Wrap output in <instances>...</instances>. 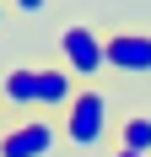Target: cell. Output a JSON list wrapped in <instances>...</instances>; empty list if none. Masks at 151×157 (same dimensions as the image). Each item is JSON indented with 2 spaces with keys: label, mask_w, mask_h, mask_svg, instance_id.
Wrapping results in <instances>:
<instances>
[{
  "label": "cell",
  "mask_w": 151,
  "mask_h": 157,
  "mask_svg": "<svg viewBox=\"0 0 151 157\" xmlns=\"http://www.w3.org/2000/svg\"><path fill=\"white\" fill-rule=\"evenodd\" d=\"M60 65L76 76V87H97V76L108 71V54H103V33L92 22H65L60 27Z\"/></svg>",
  "instance_id": "cell-1"
},
{
  "label": "cell",
  "mask_w": 151,
  "mask_h": 157,
  "mask_svg": "<svg viewBox=\"0 0 151 157\" xmlns=\"http://www.w3.org/2000/svg\"><path fill=\"white\" fill-rule=\"evenodd\" d=\"M108 119H113L108 92H103V87H81V92H76V103L60 114V130H65V141H70L76 152H92V146H103Z\"/></svg>",
  "instance_id": "cell-2"
},
{
  "label": "cell",
  "mask_w": 151,
  "mask_h": 157,
  "mask_svg": "<svg viewBox=\"0 0 151 157\" xmlns=\"http://www.w3.org/2000/svg\"><path fill=\"white\" fill-rule=\"evenodd\" d=\"M60 141H65L60 119H49V114H27V119H16V125L6 130L0 157H49Z\"/></svg>",
  "instance_id": "cell-3"
},
{
  "label": "cell",
  "mask_w": 151,
  "mask_h": 157,
  "mask_svg": "<svg viewBox=\"0 0 151 157\" xmlns=\"http://www.w3.org/2000/svg\"><path fill=\"white\" fill-rule=\"evenodd\" d=\"M108 71L119 76H151V27H113L103 33Z\"/></svg>",
  "instance_id": "cell-4"
},
{
  "label": "cell",
  "mask_w": 151,
  "mask_h": 157,
  "mask_svg": "<svg viewBox=\"0 0 151 157\" xmlns=\"http://www.w3.org/2000/svg\"><path fill=\"white\" fill-rule=\"evenodd\" d=\"M0 103H6L16 119L38 114V65H11V71H0Z\"/></svg>",
  "instance_id": "cell-5"
},
{
  "label": "cell",
  "mask_w": 151,
  "mask_h": 157,
  "mask_svg": "<svg viewBox=\"0 0 151 157\" xmlns=\"http://www.w3.org/2000/svg\"><path fill=\"white\" fill-rule=\"evenodd\" d=\"M76 76L65 71V65H38V114H49V119H60L65 109L76 103Z\"/></svg>",
  "instance_id": "cell-6"
},
{
  "label": "cell",
  "mask_w": 151,
  "mask_h": 157,
  "mask_svg": "<svg viewBox=\"0 0 151 157\" xmlns=\"http://www.w3.org/2000/svg\"><path fill=\"white\" fill-rule=\"evenodd\" d=\"M113 146H124V152H135V157H151V109L119 114V125H113Z\"/></svg>",
  "instance_id": "cell-7"
},
{
  "label": "cell",
  "mask_w": 151,
  "mask_h": 157,
  "mask_svg": "<svg viewBox=\"0 0 151 157\" xmlns=\"http://www.w3.org/2000/svg\"><path fill=\"white\" fill-rule=\"evenodd\" d=\"M108 157H135V152H124V146H113V152H108Z\"/></svg>",
  "instance_id": "cell-8"
},
{
  "label": "cell",
  "mask_w": 151,
  "mask_h": 157,
  "mask_svg": "<svg viewBox=\"0 0 151 157\" xmlns=\"http://www.w3.org/2000/svg\"><path fill=\"white\" fill-rule=\"evenodd\" d=\"M6 16H11V6H0V27H6Z\"/></svg>",
  "instance_id": "cell-9"
},
{
  "label": "cell",
  "mask_w": 151,
  "mask_h": 157,
  "mask_svg": "<svg viewBox=\"0 0 151 157\" xmlns=\"http://www.w3.org/2000/svg\"><path fill=\"white\" fill-rule=\"evenodd\" d=\"M6 130H11V125H6V114H0V141H6Z\"/></svg>",
  "instance_id": "cell-10"
}]
</instances>
